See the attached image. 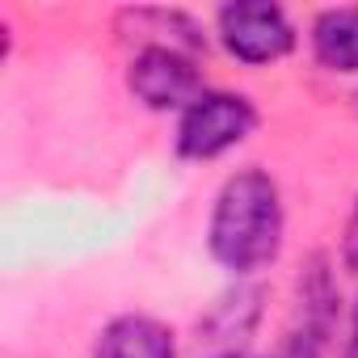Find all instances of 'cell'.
<instances>
[{
	"instance_id": "7",
	"label": "cell",
	"mask_w": 358,
	"mask_h": 358,
	"mask_svg": "<svg viewBox=\"0 0 358 358\" xmlns=\"http://www.w3.org/2000/svg\"><path fill=\"white\" fill-rule=\"evenodd\" d=\"M312 51L329 72H358V9H329L312 26Z\"/></svg>"
},
{
	"instance_id": "6",
	"label": "cell",
	"mask_w": 358,
	"mask_h": 358,
	"mask_svg": "<svg viewBox=\"0 0 358 358\" xmlns=\"http://www.w3.org/2000/svg\"><path fill=\"white\" fill-rule=\"evenodd\" d=\"M97 358H177L173 333L152 316H118L97 341Z\"/></svg>"
},
{
	"instance_id": "5",
	"label": "cell",
	"mask_w": 358,
	"mask_h": 358,
	"mask_svg": "<svg viewBox=\"0 0 358 358\" xmlns=\"http://www.w3.org/2000/svg\"><path fill=\"white\" fill-rule=\"evenodd\" d=\"M257 320H262V291L257 287H236L199 324V345H207V358H215V354H245Z\"/></svg>"
},
{
	"instance_id": "1",
	"label": "cell",
	"mask_w": 358,
	"mask_h": 358,
	"mask_svg": "<svg viewBox=\"0 0 358 358\" xmlns=\"http://www.w3.org/2000/svg\"><path fill=\"white\" fill-rule=\"evenodd\" d=\"M282 241V203H278V186L262 169H245L236 177H228L215 211H211V253L220 266H228L232 274H249L262 270L266 262H274Z\"/></svg>"
},
{
	"instance_id": "11",
	"label": "cell",
	"mask_w": 358,
	"mask_h": 358,
	"mask_svg": "<svg viewBox=\"0 0 358 358\" xmlns=\"http://www.w3.org/2000/svg\"><path fill=\"white\" fill-rule=\"evenodd\" d=\"M215 358H249V354H215Z\"/></svg>"
},
{
	"instance_id": "2",
	"label": "cell",
	"mask_w": 358,
	"mask_h": 358,
	"mask_svg": "<svg viewBox=\"0 0 358 358\" xmlns=\"http://www.w3.org/2000/svg\"><path fill=\"white\" fill-rule=\"evenodd\" d=\"M257 127V114L245 97L232 93H203L177 127V152L186 160H211L228 148H236Z\"/></svg>"
},
{
	"instance_id": "3",
	"label": "cell",
	"mask_w": 358,
	"mask_h": 358,
	"mask_svg": "<svg viewBox=\"0 0 358 358\" xmlns=\"http://www.w3.org/2000/svg\"><path fill=\"white\" fill-rule=\"evenodd\" d=\"M131 93L152 110H190L203 97V76L177 47H143L131 64Z\"/></svg>"
},
{
	"instance_id": "8",
	"label": "cell",
	"mask_w": 358,
	"mask_h": 358,
	"mask_svg": "<svg viewBox=\"0 0 358 358\" xmlns=\"http://www.w3.org/2000/svg\"><path fill=\"white\" fill-rule=\"evenodd\" d=\"M333 320H337V316H324V312L299 308V324L287 333V341H282L270 358H320V345H324Z\"/></svg>"
},
{
	"instance_id": "9",
	"label": "cell",
	"mask_w": 358,
	"mask_h": 358,
	"mask_svg": "<svg viewBox=\"0 0 358 358\" xmlns=\"http://www.w3.org/2000/svg\"><path fill=\"white\" fill-rule=\"evenodd\" d=\"M341 262H345V270H354V274H358V207H354V215H350V224H345Z\"/></svg>"
},
{
	"instance_id": "4",
	"label": "cell",
	"mask_w": 358,
	"mask_h": 358,
	"mask_svg": "<svg viewBox=\"0 0 358 358\" xmlns=\"http://www.w3.org/2000/svg\"><path fill=\"white\" fill-rule=\"evenodd\" d=\"M220 38L241 64H274L295 47V30L278 5H228L220 9Z\"/></svg>"
},
{
	"instance_id": "10",
	"label": "cell",
	"mask_w": 358,
	"mask_h": 358,
	"mask_svg": "<svg viewBox=\"0 0 358 358\" xmlns=\"http://www.w3.org/2000/svg\"><path fill=\"white\" fill-rule=\"evenodd\" d=\"M345 358H358V299L350 312V333H345Z\"/></svg>"
}]
</instances>
